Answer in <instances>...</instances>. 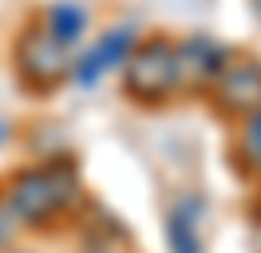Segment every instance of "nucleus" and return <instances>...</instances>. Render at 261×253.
Segmentation results:
<instances>
[{"instance_id":"1","label":"nucleus","mask_w":261,"mask_h":253,"mask_svg":"<svg viewBox=\"0 0 261 253\" xmlns=\"http://www.w3.org/2000/svg\"><path fill=\"white\" fill-rule=\"evenodd\" d=\"M83 198L80 170L67 155L48 158L44 166H24L8 178V202L24 225H51L64 210H75Z\"/></svg>"},{"instance_id":"2","label":"nucleus","mask_w":261,"mask_h":253,"mask_svg":"<svg viewBox=\"0 0 261 253\" xmlns=\"http://www.w3.org/2000/svg\"><path fill=\"white\" fill-rule=\"evenodd\" d=\"M123 87H127V95L135 103H147V107L166 103V99L182 87L174 40H166V36L139 40L135 52L123 60Z\"/></svg>"},{"instance_id":"3","label":"nucleus","mask_w":261,"mask_h":253,"mask_svg":"<svg viewBox=\"0 0 261 253\" xmlns=\"http://www.w3.org/2000/svg\"><path fill=\"white\" fill-rule=\"evenodd\" d=\"M12 67H16L20 83L28 91H56L67 75H71V60H67V47H60L51 40L44 24L24 28L16 36L12 47Z\"/></svg>"},{"instance_id":"4","label":"nucleus","mask_w":261,"mask_h":253,"mask_svg":"<svg viewBox=\"0 0 261 253\" xmlns=\"http://www.w3.org/2000/svg\"><path fill=\"white\" fill-rule=\"evenodd\" d=\"M210 91L218 95V107L226 111V115L245 119V115L261 111V60L233 52V60L226 63V71L218 75V83H214Z\"/></svg>"},{"instance_id":"5","label":"nucleus","mask_w":261,"mask_h":253,"mask_svg":"<svg viewBox=\"0 0 261 253\" xmlns=\"http://www.w3.org/2000/svg\"><path fill=\"white\" fill-rule=\"evenodd\" d=\"M178 56V79L182 87H214L218 75L226 71V63L233 60V47H226L222 40H214L206 32H194L174 44Z\"/></svg>"},{"instance_id":"6","label":"nucleus","mask_w":261,"mask_h":253,"mask_svg":"<svg viewBox=\"0 0 261 253\" xmlns=\"http://www.w3.org/2000/svg\"><path fill=\"white\" fill-rule=\"evenodd\" d=\"M135 44H139V32H135V24L107 28L103 36H99V44L91 47V52H87L80 63H71V75L80 79L83 87H91V83H95V79H103L111 67H123V60L135 52Z\"/></svg>"},{"instance_id":"7","label":"nucleus","mask_w":261,"mask_h":253,"mask_svg":"<svg viewBox=\"0 0 261 253\" xmlns=\"http://www.w3.org/2000/svg\"><path fill=\"white\" fill-rule=\"evenodd\" d=\"M91 24V8L80 0H56L48 12H44V32L60 47H75L83 40V32Z\"/></svg>"},{"instance_id":"8","label":"nucleus","mask_w":261,"mask_h":253,"mask_svg":"<svg viewBox=\"0 0 261 253\" xmlns=\"http://www.w3.org/2000/svg\"><path fill=\"white\" fill-rule=\"evenodd\" d=\"M198 210H202V202H194V198H182L170 210V218H166V245H170V253H202Z\"/></svg>"},{"instance_id":"9","label":"nucleus","mask_w":261,"mask_h":253,"mask_svg":"<svg viewBox=\"0 0 261 253\" xmlns=\"http://www.w3.org/2000/svg\"><path fill=\"white\" fill-rule=\"evenodd\" d=\"M238 155L261 174V111L245 115V127H242V139H238Z\"/></svg>"},{"instance_id":"10","label":"nucleus","mask_w":261,"mask_h":253,"mask_svg":"<svg viewBox=\"0 0 261 253\" xmlns=\"http://www.w3.org/2000/svg\"><path fill=\"white\" fill-rule=\"evenodd\" d=\"M20 230H24V221L16 218V210L8 202V194H0V249H12L16 245Z\"/></svg>"},{"instance_id":"11","label":"nucleus","mask_w":261,"mask_h":253,"mask_svg":"<svg viewBox=\"0 0 261 253\" xmlns=\"http://www.w3.org/2000/svg\"><path fill=\"white\" fill-rule=\"evenodd\" d=\"M253 16H257V20H261V0H253Z\"/></svg>"},{"instance_id":"12","label":"nucleus","mask_w":261,"mask_h":253,"mask_svg":"<svg viewBox=\"0 0 261 253\" xmlns=\"http://www.w3.org/2000/svg\"><path fill=\"white\" fill-rule=\"evenodd\" d=\"M0 139H8V123H0Z\"/></svg>"}]
</instances>
